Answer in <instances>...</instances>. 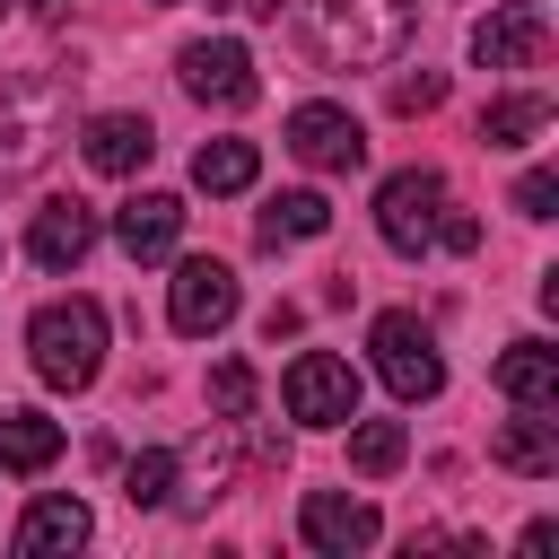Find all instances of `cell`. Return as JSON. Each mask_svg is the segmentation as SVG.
<instances>
[{"mask_svg":"<svg viewBox=\"0 0 559 559\" xmlns=\"http://www.w3.org/2000/svg\"><path fill=\"white\" fill-rule=\"evenodd\" d=\"M332 227V201L323 192H271V210H262V245L280 253V245H314Z\"/></svg>","mask_w":559,"mask_h":559,"instance_id":"obj_21","label":"cell"},{"mask_svg":"<svg viewBox=\"0 0 559 559\" xmlns=\"http://www.w3.org/2000/svg\"><path fill=\"white\" fill-rule=\"evenodd\" d=\"M437 210H445V175L437 166H402L376 183V236L393 253H428L437 245Z\"/></svg>","mask_w":559,"mask_h":559,"instance_id":"obj_5","label":"cell"},{"mask_svg":"<svg viewBox=\"0 0 559 559\" xmlns=\"http://www.w3.org/2000/svg\"><path fill=\"white\" fill-rule=\"evenodd\" d=\"M166 323H175L183 341H210V332H227V323H236V271H227L218 253H192V262H175V280H166Z\"/></svg>","mask_w":559,"mask_h":559,"instance_id":"obj_6","label":"cell"},{"mask_svg":"<svg viewBox=\"0 0 559 559\" xmlns=\"http://www.w3.org/2000/svg\"><path fill=\"white\" fill-rule=\"evenodd\" d=\"M280 402L297 428H349L358 419V367L332 358V349H297L288 376H280Z\"/></svg>","mask_w":559,"mask_h":559,"instance_id":"obj_4","label":"cell"},{"mask_svg":"<svg viewBox=\"0 0 559 559\" xmlns=\"http://www.w3.org/2000/svg\"><path fill=\"white\" fill-rule=\"evenodd\" d=\"M79 148H87V166H96V175H140V166H148V148H157V131H148V114H87Z\"/></svg>","mask_w":559,"mask_h":559,"instance_id":"obj_15","label":"cell"},{"mask_svg":"<svg viewBox=\"0 0 559 559\" xmlns=\"http://www.w3.org/2000/svg\"><path fill=\"white\" fill-rule=\"evenodd\" d=\"M498 393L559 411V349H550V341H507V349H498Z\"/></svg>","mask_w":559,"mask_h":559,"instance_id":"obj_17","label":"cell"},{"mask_svg":"<svg viewBox=\"0 0 559 559\" xmlns=\"http://www.w3.org/2000/svg\"><path fill=\"white\" fill-rule=\"evenodd\" d=\"M489 454L507 463V472H524V480H542V472H559V419L542 411V402H515V419L489 437Z\"/></svg>","mask_w":559,"mask_h":559,"instance_id":"obj_16","label":"cell"},{"mask_svg":"<svg viewBox=\"0 0 559 559\" xmlns=\"http://www.w3.org/2000/svg\"><path fill=\"white\" fill-rule=\"evenodd\" d=\"M122 498H131V507H166V498H175V454H166V445L131 454V463H122Z\"/></svg>","mask_w":559,"mask_h":559,"instance_id":"obj_23","label":"cell"},{"mask_svg":"<svg viewBox=\"0 0 559 559\" xmlns=\"http://www.w3.org/2000/svg\"><path fill=\"white\" fill-rule=\"evenodd\" d=\"M87 533H96L87 498L52 489V498H35V507H26V524H17V550H26V559H70V550H79Z\"/></svg>","mask_w":559,"mask_h":559,"instance_id":"obj_14","label":"cell"},{"mask_svg":"<svg viewBox=\"0 0 559 559\" xmlns=\"http://www.w3.org/2000/svg\"><path fill=\"white\" fill-rule=\"evenodd\" d=\"M236 9H245V17H280V0H236Z\"/></svg>","mask_w":559,"mask_h":559,"instance_id":"obj_28","label":"cell"},{"mask_svg":"<svg viewBox=\"0 0 559 559\" xmlns=\"http://www.w3.org/2000/svg\"><path fill=\"white\" fill-rule=\"evenodd\" d=\"M542 52H550L542 0H498V9L472 26V61H480V70H533Z\"/></svg>","mask_w":559,"mask_h":559,"instance_id":"obj_10","label":"cell"},{"mask_svg":"<svg viewBox=\"0 0 559 559\" xmlns=\"http://www.w3.org/2000/svg\"><path fill=\"white\" fill-rule=\"evenodd\" d=\"M402 454H411V437H402V419H349V463H358L367 480H384V472H402Z\"/></svg>","mask_w":559,"mask_h":559,"instance_id":"obj_22","label":"cell"},{"mask_svg":"<svg viewBox=\"0 0 559 559\" xmlns=\"http://www.w3.org/2000/svg\"><path fill=\"white\" fill-rule=\"evenodd\" d=\"M61 131V96L44 79H9L0 87V175H26Z\"/></svg>","mask_w":559,"mask_h":559,"instance_id":"obj_8","label":"cell"},{"mask_svg":"<svg viewBox=\"0 0 559 559\" xmlns=\"http://www.w3.org/2000/svg\"><path fill=\"white\" fill-rule=\"evenodd\" d=\"M175 70H183V87H192L201 105H218V114H245V105L262 96V70H253V52H245L236 35H201V44H183Z\"/></svg>","mask_w":559,"mask_h":559,"instance_id":"obj_7","label":"cell"},{"mask_svg":"<svg viewBox=\"0 0 559 559\" xmlns=\"http://www.w3.org/2000/svg\"><path fill=\"white\" fill-rule=\"evenodd\" d=\"M297 533H306L314 550L349 559V550H367V542H376V507H367V498H349V489H306Z\"/></svg>","mask_w":559,"mask_h":559,"instance_id":"obj_11","label":"cell"},{"mask_svg":"<svg viewBox=\"0 0 559 559\" xmlns=\"http://www.w3.org/2000/svg\"><path fill=\"white\" fill-rule=\"evenodd\" d=\"M288 148H297L314 175H358V166H367V131H358V114H349V105H323V96L288 114Z\"/></svg>","mask_w":559,"mask_h":559,"instance_id":"obj_9","label":"cell"},{"mask_svg":"<svg viewBox=\"0 0 559 559\" xmlns=\"http://www.w3.org/2000/svg\"><path fill=\"white\" fill-rule=\"evenodd\" d=\"M26 358H35V376H44L52 393H87L96 367H105V306H96V297H52V306H35Z\"/></svg>","mask_w":559,"mask_h":559,"instance_id":"obj_2","label":"cell"},{"mask_svg":"<svg viewBox=\"0 0 559 559\" xmlns=\"http://www.w3.org/2000/svg\"><path fill=\"white\" fill-rule=\"evenodd\" d=\"M367 349H376V376L393 384V402H437V393H445V358H437V332H428L411 306L376 314Z\"/></svg>","mask_w":559,"mask_h":559,"instance_id":"obj_3","label":"cell"},{"mask_svg":"<svg viewBox=\"0 0 559 559\" xmlns=\"http://www.w3.org/2000/svg\"><path fill=\"white\" fill-rule=\"evenodd\" d=\"M26 253H35L44 271H79V262L96 253V210H87V201H70V192H61V201H44V210H35V227H26Z\"/></svg>","mask_w":559,"mask_h":559,"instance_id":"obj_13","label":"cell"},{"mask_svg":"<svg viewBox=\"0 0 559 559\" xmlns=\"http://www.w3.org/2000/svg\"><path fill=\"white\" fill-rule=\"evenodd\" d=\"M445 105V70H411V79H393V114H437Z\"/></svg>","mask_w":559,"mask_h":559,"instance_id":"obj_25","label":"cell"},{"mask_svg":"<svg viewBox=\"0 0 559 559\" xmlns=\"http://www.w3.org/2000/svg\"><path fill=\"white\" fill-rule=\"evenodd\" d=\"M306 44L332 70H376L411 44V0H306Z\"/></svg>","mask_w":559,"mask_h":559,"instance_id":"obj_1","label":"cell"},{"mask_svg":"<svg viewBox=\"0 0 559 559\" xmlns=\"http://www.w3.org/2000/svg\"><path fill=\"white\" fill-rule=\"evenodd\" d=\"M253 402H262V384H253V367H245V358L210 367V411H218V419H253Z\"/></svg>","mask_w":559,"mask_h":559,"instance_id":"obj_24","label":"cell"},{"mask_svg":"<svg viewBox=\"0 0 559 559\" xmlns=\"http://www.w3.org/2000/svg\"><path fill=\"white\" fill-rule=\"evenodd\" d=\"M550 201H559V175H550V166H533V175L515 183V210H524V218H550Z\"/></svg>","mask_w":559,"mask_h":559,"instance_id":"obj_26","label":"cell"},{"mask_svg":"<svg viewBox=\"0 0 559 559\" xmlns=\"http://www.w3.org/2000/svg\"><path fill=\"white\" fill-rule=\"evenodd\" d=\"M533 131H550V96L542 87H515V96H489L480 105V140L489 148H524Z\"/></svg>","mask_w":559,"mask_h":559,"instance_id":"obj_19","label":"cell"},{"mask_svg":"<svg viewBox=\"0 0 559 559\" xmlns=\"http://www.w3.org/2000/svg\"><path fill=\"white\" fill-rule=\"evenodd\" d=\"M157 9H175V0H157Z\"/></svg>","mask_w":559,"mask_h":559,"instance_id":"obj_30","label":"cell"},{"mask_svg":"<svg viewBox=\"0 0 559 559\" xmlns=\"http://www.w3.org/2000/svg\"><path fill=\"white\" fill-rule=\"evenodd\" d=\"M114 245H122L131 262H166V253L183 245V201H175V192H131V201L114 210Z\"/></svg>","mask_w":559,"mask_h":559,"instance_id":"obj_12","label":"cell"},{"mask_svg":"<svg viewBox=\"0 0 559 559\" xmlns=\"http://www.w3.org/2000/svg\"><path fill=\"white\" fill-rule=\"evenodd\" d=\"M61 454V419L44 411H0V472H44Z\"/></svg>","mask_w":559,"mask_h":559,"instance_id":"obj_20","label":"cell"},{"mask_svg":"<svg viewBox=\"0 0 559 559\" xmlns=\"http://www.w3.org/2000/svg\"><path fill=\"white\" fill-rule=\"evenodd\" d=\"M253 175H262V148H253V140H201V148H192V183H201L210 201L253 192Z\"/></svg>","mask_w":559,"mask_h":559,"instance_id":"obj_18","label":"cell"},{"mask_svg":"<svg viewBox=\"0 0 559 559\" xmlns=\"http://www.w3.org/2000/svg\"><path fill=\"white\" fill-rule=\"evenodd\" d=\"M35 9H70V0H35Z\"/></svg>","mask_w":559,"mask_h":559,"instance_id":"obj_29","label":"cell"},{"mask_svg":"<svg viewBox=\"0 0 559 559\" xmlns=\"http://www.w3.org/2000/svg\"><path fill=\"white\" fill-rule=\"evenodd\" d=\"M437 245H445V253H472V245H480V218H472V210H437Z\"/></svg>","mask_w":559,"mask_h":559,"instance_id":"obj_27","label":"cell"}]
</instances>
